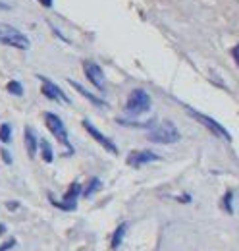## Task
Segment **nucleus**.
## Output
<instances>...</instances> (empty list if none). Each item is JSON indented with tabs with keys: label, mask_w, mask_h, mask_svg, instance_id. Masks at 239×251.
Returning <instances> with one entry per match:
<instances>
[{
	"label": "nucleus",
	"mask_w": 239,
	"mask_h": 251,
	"mask_svg": "<svg viewBox=\"0 0 239 251\" xmlns=\"http://www.w3.org/2000/svg\"><path fill=\"white\" fill-rule=\"evenodd\" d=\"M179 131L176 124L174 122H170V120H164V122H160V124L156 126V127H152L149 131V135H147V139L152 141V143H160V145H170V143H176L179 141Z\"/></svg>",
	"instance_id": "nucleus-1"
},
{
	"label": "nucleus",
	"mask_w": 239,
	"mask_h": 251,
	"mask_svg": "<svg viewBox=\"0 0 239 251\" xmlns=\"http://www.w3.org/2000/svg\"><path fill=\"white\" fill-rule=\"evenodd\" d=\"M0 43L18 50H27L31 47V41L27 39L25 33H22L20 29L8 25V24H0Z\"/></svg>",
	"instance_id": "nucleus-2"
},
{
	"label": "nucleus",
	"mask_w": 239,
	"mask_h": 251,
	"mask_svg": "<svg viewBox=\"0 0 239 251\" xmlns=\"http://www.w3.org/2000/svg\"><path fill=\"white\" fill-rule=\"evenodd\" d=\"M150 110V97L145 89H135L131 91V95L127 97L125 102V112L129 116H141L145 112Z\"/></svg>",
	"instance_id": "nucleus-3"
},
{
	"label": "nucleus",
	"mask_w": 239,
	"mask_h": 251,
	"mask_svg": "<svg viewBox=\"0 0 239 251\" xmlns=\"http://www.w3.org/2000/svg\"><path fill=\"white\" fill-rule=\"evenodd\" d=\"M45 124L50 129V133L68 149V153H73V147H72L70 137H68V129H66V126L62 122V118L56 116V114H52V112H45Z\"/></svg>",
	"instance_id": "nucleus-4"
},
{
	"label": "nucleus",
	"mask_w": 239,
	"mask_h": 251,
	"mask_svg": "<svg viewBox=\"0 0 239 251\" xmlns=\"http://www.w3.org/2000/svg\"><path fill=\"white\" fill-rule=\"evenodd\" d=\"M187 112H189V114H191L195 120H199V122L205 126V127H209L212 133H216L218 137H222V139H228V141L232 139V137H230V133H228V129H226V127H224L222 124H218L216 120H212V118L205 116V114H201V112H195L193 108H187Z\"/></svg>",
	"instance_id": "nucleus-5"
},
{
	"label": "nucleus",
	"mask_w": 239,
	"mask_h": 251,
	"mask_svg": "<svg viewBox=\"0 0 239 251\" xmlns=\"http://www.w3.org/2000/svg\"><path fill=\"white\" fill-rule=\"evenodd\" d=\"M39 79H41V91H43V95L47 97V99H50V100H60V102H70V99L66 97V93L60 89L56 83H52L50 79H47V77H43V75H39Z\"/></svg>",
	"instance_id": "nucleus-6"
},
{
	"label": "nucleus",
	"mask_w": 239,
	"mask_h": 251,
	"mask_svg": "<svg viewBox=\"0 0 239 251\" xmlns=\"http://www.w3.org/2000/svg\"><path fill=\"white\" fill-rule=\"evenodd\" d=\"M79 193H81V186L79 184H72V188L68 189V193L64 195V201H54V199H50V201H52V205H56L62 211H73L77 207Z\"/></svg>",
	"instance_id": "nucleus-7"
},
{
	"label": "nucleus",
	"mask_w": 239,
	"mask_h": 251,
	"mask_svg": "<svg viewBox=\"0 0 239 251\" xmlns=\"http://www.w3.org/2000/svg\"><path fill=\"white\" fill-rule=\"evenodd\" d=\"M83 70H85V75H87V79H89L91 83L98 91H102L104 89V72H102V68L95 62H85L83 64Z\"/></svg>",
	"instance_id": "nucleus-8"
},
{
	"label": "nucleus",
	"mask_w": 239,
	"mask_h": 251,
	"mask_svg": "<svg viewBox=\"0 0 239 251\" xmlns=\"http://www.w3.org/2000/svg\"><path fill=\"white\" fill-rule=\"evenodd\" d=\"M83 127H85V129L89 131L91 137H93V139H95L96 143H100V145H102V147H104V149H106L108 153H112V155H116V153H118L116 145H114V143H112V141H110V139H108L106 135H102V133H100V131H98V129H96L95 126L91 124L89 120H83Z\"/></svg>",
	"instance_id": "nucleus-9"
},
{
	"label": "nucleus",
	"mask_w": 239,
	"mask_h": 251,
	"mask_svg": "<svg viewBox=\"0 0 239 251\" xmlns=\"http://www.w3.org/2000/svg\"><path fill=\"white\" fill-rule=\"evenodd\" d=\"M152 160H160V157L154 155V153H150V151H133V153L127 157V164L139 168V166H143V164H147V162H152Z\"/></svg>",
	"instance_id": "nucleus-10"
},
{
	"label": "nucleus",
	"mask_w": 239,
	"mask_h": 251,
	"mask_svg": "<svg viewBox=\"0 0 239 251\" xmlns=\"http://www.w3.org/2000/svg\"><path fill=\"white\" fill-rule=\"evenodd\" d=\"M37 145H39V141H37L35 131H33L31 127H25V147H27L29 157H35V155H37Z\"/></svg>",
	"instance_id": "nucleus-11"
},
{
	"label": "nucleus",
	"mask_w": 239,
	"mask_h": 251,
	"mask_svg": "<svg viewBox=\"0 0 239 251\" xmlns=\"http://www.w3.org/2000/svg\"><path fill=\"white\" fill-rule=\"evenodd\" d=\"M70 85H72L73 89H77V91H79V93L83 95V97H87V99H89V100L93 102V104H96V106H106V102H104V100H100V99H96L95 95H91L89 91H87V89H83V87H81V85H79L77 81L70 79Z\"/></svg>",
	"instance_id": "nucleus-12"
},
{
	"label": "nucleus",
	"mask_w": 239,
	"mask_h": 251,
	"mask_svg": "<svg viewBox=\"0 0 239 251\" xmlns=\"http://www.w3.org/2000/svg\"><path fill=\"white\" fill-rule=\"evenodd\" d=\"M125 230H127V222H121L118 228H116V232L112 236V250H118L120 246H121L123 236H125Z\"/></svg>",
	"instance_id": "nucleus-13"
},
{
	"label": "nucleus",
	"mask_w": 239,
	"mask_h": 251,
	"mask_svg": "<svg viewBox=\"0 0 239 251\" xmlns=\"http://www.w3.org/2000/svg\"><path fill=\"white\" fill-rule=\"evenodd\" d=\"M39 145H41V153H43V160H45V162H52V158H54V155H52V147H50V143H48L47 139H41V141H39Z\"/></svg>",
	"instance_id": "nucleus-14"
},
{
	"label": "nucleus",
	"mask_w": 239,
	"mask_h": 251,
	"mask_svg": "<svg viewBox=\"0 0 239 251\" xmlns=\"http://www.w3.org/2000/svg\"><path fill=\"white\" fill-rule=\"evenodd\" d=\"M0 141L2 143H10L12 141V127H10V124L0 126Z\"/></svg>",
	"instance_id": "nucleus-15"
},
{
	"label": "nucleus",
	"mask_w": 239,
	"mask_h": 251,
	"mask_svg": "<svg viewBox=\"0 0 239 251\" xmlns=\"http://www.w3.org/2000/svg\"><path fill=\"white\" fill-rule=\"evenodd\" d=\"M8 91L12 95H16V97H22V95H24V87H22L20 81H10V83H8Z\"/></svg>",
	"instance_id": "nucleus-16"
},
{
	"label": "nucleus",
	"mask_w": 239,
	"mask_h": 251,
	"mask_svg": "<svg viewBox=\"0 0 239 251\" xmlns=\"http://www.w3.org/2000/svg\"><path fill=\"white\" fill-rule=\"evenodd\" d=\"M96 189H100V180H98V178H93L91 184L87 186V189H85L83 193H85V197H89V195H93Z\"/></svg>",
	"instance_id": "nucleus-17"
},
{
	"label": "nucleus",
	"mask_w": 239,
	"mask_h": 251,
	"mask_svg": "<svg viewBox=\"0 0 239 251\" xmlns=\"http://www.w3.org/2000/svg\"><path fill=\"white\" fill-rule=\"evenodd\" d=\"M0 155H2V160H4L6 164H12V157H10V153H8L6 149H2V151H0Z\"/></svg>",
	"instance_id": "nucleus-18"
},
{
	"label": "nucleus",
	"mask_w": 239,
	"mask_h": 251,
	"mask_svg": "<svg viewBox=\"0 0 239 251\" xmlns=\"http://www.w3.org/2000/svg\"><path fill=\"white\" fill-rule=\"evenodd\" d=\"M14 244H16V240H10V242H6V244L0 248V251H6V250H10V248H14Z\"/></svg>",
	"instance_id": "nucleus-19"
},
{
	"label": "nucleus",
	"mask_w": 239,
	"mask_h": 251,
	"mask_svg": "<svg viewBox=\"0 0 239 251\" xmlns=\"http://www.w3.org/2000/svg\"><path fill=\"white\" fill-rule=\"evenodd\" d=\"M232 54H234V58H236V62H238V66H239V43L234 47V50H232Z\"/></svg>",
	"instance_id": "nucleus-20"
},
{
	"label": "nucleus",
	"mask_w": 239,
	"mask_h": 251,
	"mask_svg": "<svg viewBox=\"0 0 239 251\" xmlns=\"http://www.w3.org/2000/svg\"><path fill=\"white\" fill-rule=\"evenodd\" d=\"M39 2H43L47 8H50V6H52V0H39Z\"/></svg>",
	"instance_id": "nucleus-21"
},
{
	"label": "nucleus",
	"mask_w": 239,
	"mask_h": 251,
	"mask_svg": "<svg viewBox=\"0 0 239 251\" xmlns=\"http://www.w3.org/2000/svg\"><path fill=\"white\" fill-rule=\"evenodd\" d=\"M0 10H10V6H8V4H4V2H0Z\"/></svg>",
	"instance_id": "nucleus-22"
}]
</instances>
